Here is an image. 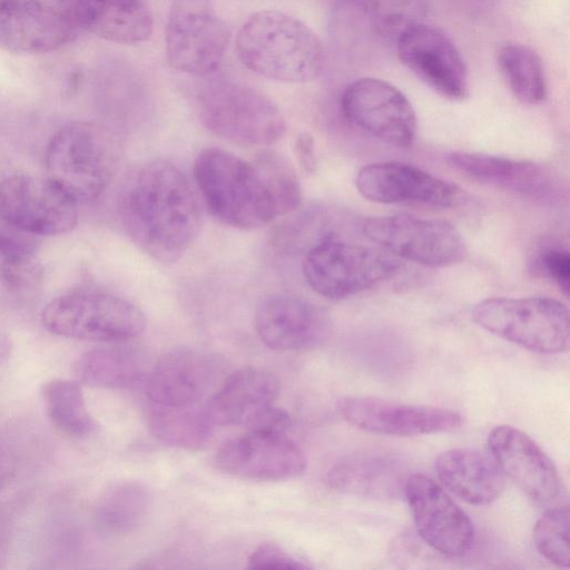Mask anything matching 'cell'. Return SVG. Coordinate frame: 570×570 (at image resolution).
<instances>
[{
	"label": "cell",
	"instance_id": "obj_1",
	"mask_svg": "<svg viewBox=\"0 0 570 570\" xmlns=\"http://www.w3.org/2000/svg\"><path fill=\"white\" fill-rule=\"evenodd\" d=\"M119 214L132 242L163 263L177 261L202 225L198 196L188 177L166 160L148 163L129 178Z\"/></svg>",
	"mask_w": 570,
	"mask_h": 570
},
{
	"label": "cell",
	"instance_id": "obj_2",
	"mask_svg": "<svg viewBox=\"0 0 570 570\" xmlns=\"http://www.w3.org/2000/svg\"><path fill=\"white\" fill-rule=\"evenodd\" d=\"M236 51L247 69L283 82L311 81L325 66V50L317 35L277 10L254 13L237 33Z\"/></svg>",
	"mask_w": 570,
	"mask_h": 570
},
{
	"label": "cell",
	"instance_id": "obj_3",
	"mask_svg": "<svg viewBox=\"0 0 570 570\" xmlns=\"http://www.w3.org/2000/svg\"><path fill=\"white\" fill-rule=\"evenodd\" d=\"M194 177L208 212L224 225L256 229L277 218L271 194L252 161L207 148L195 160Z\"/></svg>",
	"mask_w": 570,
	"mask_h": 570
},
{
	"label": "cell",
	"instance_id": "obj_4",
	"mask_svg": "<svg viewBox=\"0 0 570 570\" xmlns=\"http://www.w3.org/2000/svg\"><path fill=\"white\" fill-rule=\"evenodd\" d=\"M118 159L117 146L101 127L71 121L49 139L46 177L78 205L98 198L110 183Z\"/></svg>",
	"mask_w": 570,
	"mask_h": 570
},
{
	"label": "cell",
	"instance_id": "obj_5",
	"mask_svg": "<svg viewBox=\"0 0 570 570\" xmlns=\"http://www.w3.org/2000/svg\"><path fill=\"white\" fill-rule=\"evenodd\" d=\"M40 323L59 337L114 343L139 336L146 317L137 305L118 295L78 288L49 301L40 313Z\"/></svg>",
	"mask_w": 570,
	"mask_h": 570
},
{
	"label": "cell",
	"instance_id": "obj_6",
	"mask_svg": "<svg viewBox=\"0 0 570 570\" xmlns=\"http://www.w3.org/2000/svg\"><path fill=\"white\" fill-rule=\"evenodd\" d=\"M203 125L216 136L247 147H266L286 132L278 107L259 91L230 81L205 87L197 96Z\"/></svg>",
	"mask_w": 570,
	"mask_h": 570
},
{
	"label": "cell",
	"instance_id": "obj_7",
	"mask_svg": "<svg viewBox=\"0 0 570 570\" xmlns=\"http://www.w3.org/2000/svg\"><path fill=\"white\" fill-rule=\"evenodd\" d=\"M472 320L483 330L541 354L569 347V311L550 297H492L472 308Z\"/></svg>",
	"mask_w": 570,
	"mask_h": 570
},
{
	"label": "cell",
	"instance_id": "obj_8",
	"mask_svg": "<svg viewBox=\"0 0 570 570\" xmlns=\"http://www.w3.org/2000/svg\"><path fill=\"white\" fill-rule=\"evenodd\" d=\"M397 261L377 248L345 242L330 234L315 244L303 261L308 286L330 299H342L390 278Z\"/></svg>",
	"mask_w": 570,
	"mask_h": 570
},
{
	"label": "cell",
	"instance_id": "obj_9",
	"mask_svg": "<svg viewBox=\"0 0 570 570\" xmlns=\"http://www.w3.org/2000/svg\"><path fill=\"white\" fill-rule=\"evenodd\" d=\"M363 234L387 253L428 267H450L466 256L460 232L449 222L409 214L371 217Z\"/></svg>",
	"mask_w": 570,
	"mask_h": 570
},
{
	"label": "cell",
	"instance_id": "obj_10",
	"mask_svg": "<svg viewBox=\"0 0 570 570\" xmlns=\"http://www.w3.org/2000/svg\"><path fill=\"white\" fill-rule=\"evenodd\" d=\"M229 32L210 0H173L166 27V55L180 72L207 76L222 63Z\"/></svg>",
	"mask_w": 570,
	"mask_h": 570
},
{
	"label": "cell",
	"instance_id": "obj_11",
	"mask_svg": "<svg viewBox=\"0 0 570 570\" xmlns=\"http://www.w3.org/2000/svg\"><path fill=\"white\" fill-rule=\"evenodd\" d=\"M78 204L45 177L16 174L0 180V218L32 236H57L78 224Z\"/></svg>",
	"mask_w": 570,
	"mask_h": 570
},
{
	"label": "cell",
	"instance_id": "obj_12",
	"mask_svg": "<svg viewBox=\"0 0 570 570\" xmlns=\"http://www.w3.org/2000/svg\"><path fill=\"white\" fill-rule=\"evenodd\" d=\"M341 108L348 122L372 137L396 147L412 145L416 115L406 96L392 83L363 77L344 90Z\"/></svg>",
	"mask_w": 570,
	"mask_h": 570
},
{
	"label": "cell",
	"instance_id": "obj_13",
	"mask_svg": "<svg viewBox=\"0 0 570 570\" xmlns=\"http://www.w3.org/2000/svg\"><path fill=\"white\" fill-rule=\"evenodd\" d=\"M400 61L425 85L451 100L468 96L464 60L453 41L440 29L414 22L396 37Z\"/></svg>",
	"mask_w": 570,
	"mask_h": 570
},
{
	"label": "cell",
	"instance_id": "obj_14",
	"mask_svg": "<svg viewBox=\"0 0 570 570\" xmlns=\"http://www.w3.org/2000/svg\"><path fill=\"white\" fill-rule=\"evenodd\" d=\"M403 493L419 534L431 548L450 557H461L471 549L474 528L470 518L436 482L412 474Z\"/></svg>",
	"mask_w": 570,
	"mask_h": 570
},
{
	"label": "cell",
	"instance_id": "obj_15",
	"mask_svg": "<svg viewBox=\"0 0 570 570\" xmlns=\"http://www.w3.org/2000/svg\"><path fill=\"white\" fill-rule=\"evenodd\" d=\"M215 463L219 470L235 476L276 481L302 474L306 458L284 433L249 430L224 443Z\"/></svg>",
	"mask_w": 570,
	"mask_h": 570
},
{
	"label": "cell",
	"instance_id": "obj_16",
	"mask_svg": "<svg viewBox=\"0 0 570 570\" xmlns=\"http://www.w3.org/2000/svg\"><path fill=\"white\" fill-rule=\"evenodd\" d=\"M342 416L361 430L396 436L442 433L461 426L462 416L452 410L352 396L340 404Z\"/></svg>",
	"mask_w": 570,
	"mask_h": 570
},
{
	"label": "cell",
	"instance_id": "obj_17",
	"mask_svg": "<svg viewBox=\"0 0 570 570\" xmlns=\"http://www.w3.org/2000/svg\"><path fill=\"white\" fill-rule=\"evenodd\" d=\"M358 193L380 204H419L448 208L460 196L459 188L415 166L384 161L362 167L356 176Z\"/></svg>",
	"mask_w": 570,
	"mask_h": 570
},
{
	"label": "cell",
	"instance_id": "obj_18",
	"mask_svg": "<svg viewBox=\"0 0 570 570\" xmlns=\"http://www.w3.org/2000/svg\"><path fill=\"white\" fill-rule=\"evenodd\" d=\"M488 445L502 474L531 500L546 504L558 497L557 469L528 434L511 425H499L490 432Z\"/></svg>",
	"mask_w": 570,
	"mask_h": 570
},
{
	"label": "cell",
	"instance_id": "obj_19",
	"mask_svg": "<svg viewBox=\"0 0 570 570\" xmlns=\"http://www.w3.org/2000/svg\"><path fill=\"white\" fill-rule=\"evenodd\" d=\"M330 318L320 306L294 295L278 294L261 303L255 327L261 341L275 351H304L322 344Z\"/></svg>",
	"mask_w": 570,
	"mask_h": 570
},
{
	"label": "cell",
	"instance_id": "obj_20",
	"mask_svg": "<svg viewBox=\"0 0 570 570\" xmlns=\"http://www.w3.org/2000/svg\"><path fill=\"white\" fill-rule=\"evenodd\" d=\"M220 371L218 361L205 352L173 350L151 366L147 393L155 404L196 405L213 390Z\"/></svg>",
	"mask_w": 570,
	"mask_h": 570
},
{
	"label": "cell",
	"instance_id": "obj_21",
	"mask_svg": "<svg viewBox=\"0 0 570 570\" xmlns=\"http://www.w3.org/2000/svg\"><path fill=\"white\" fill-rule=\"evenodd\" d=\"M78 29L58 10L40 0H0V46L19 53L56 50Z\"/></svg>",
	"mask_w": 570,
	"mask_h": 570
},
{
	"label": "cell",
	"instance_id": "obj_22",
	"mask_svg": "<svg viewBox=\"0 0 570 570\" xmlns=\"http://www.w3.org/2000/svg\"><path fill=\"white\" fill-rule=\"evenodd\" d=\"M57 9L77 29L111 42L139 43L153 31V17L142 0H57Z\"/></svg>",
	"mask_w": 570,
	"mask_h": 570
},
{
	"label": "cell",
	"instance_id": "obj_23",
	"mask_svg": "<svg viewBox=\"0 0 570 570\" xmlns=\"http://www.w3.org/2000/svg\"><path fill=\"white\" fill-rule=\"evenodd\" d=\"M446 161L470 179L524 198L548 199L556 189L550 171L532 161L476 153H452Z\"/></svg>",
	"mask_w": 570,
	"mask_h": 570
},
{
	"label": "cell",
	"instance_id": "obj_24",
	"mask_svg": "<svg viewBox=\"0 0 570 570\" xmlns=\"http://www.w3.org/2000/svg\"><path fill=\"white\" fill-rule=\"evenodd\" d=\"M279 381L269 371L246 367L230 375L213 394L206 413L213 424L249 425L278 396Z\"/></svg>",
	"mask_w": 570,
	"mask_h": 570
},
{
	"label": "cell",
	"instance_id": "obj_25",
	"mask_svg": "<svg viewBox=\"0 0 570 570\" xmlns=\"http://www.w3.org/2000/svg\"><path fill=\"white\" fill-rule=\"evenodd\" d=\"M404 463L395 455L370 451L351 454L336 462L326 480L336 491L373 499H393L404 490Z\"/></svg>",
	"mask_w": 570,
	"mask_h": 570
},
{
	"label": "cell",
	"instance_id": "obj_26",
	"mask_svg": "<svg viewBox=\"0 0 570 570\" xmlns=\"http://www.w3.org/2000/svg\"><path fill=\"white\" fill-rule=\"evenodd\" d=\"M435 471L444 488L473 505L491 503L504 488L503 474L493 459L469 448L441 453L435 461Z\"/></svg>",
	"mask_w": 570,
	"mask_h": 570
},
{
	"label": "cell",
	"instance_id": "obj_27",
	"mask_svg": "<svg viewBox=\"0 0 570 570\" xmlns=\"http://www.w3.org/2000/svg\"><path fill=\"white\" fill-rule=\"evenodd\" d=\"M147 354L134 346H108L86 352L77 362L78 379L90 386L129 387L149 374Z\"/></svg>",
	"mask_w": 570,
	"mask_h": 570
},
{
	"label": "cell",
	"instance_id": "obj_28",
	"mask_svg": "<svg viewBox=\"0 0 570 570\" xmlns=\"http://www.w3.org/2000/svg\"><path fill=\"white\" fill-rule=\"evenodd\" d=\"M45 412L51 425L61 434L82 439L96 430L82 387L78 381L52 379L40 387Z\"/></svg>",
	"mask_w": 570,
	"mask_h": 570
},
{
	"label": "cell",
	"instance_id": "obj_29",
	"mask_svg": "<svg viewBox=\"0 0 570 570\" xmlns=\"http://www.w3.org/2000/svg\"><path fill=\"white\" fill-rule=\"evenodd\" d=\"M153 505L150 491L139 482H124L107 490L98 501L95 521L107 534H126L140 527Z\"/></svg>",
	"mask_w": 570,
	"mask_h": 570
},
{
	"label": "cell",
	"instance_id": "obj_30",
	"mask_svg": "<svg viewBox=\"0 0 570 570\" xmlns=\"http://www.w3.org/2000/svg\"><path fill=\"white\" fill-rule=\"evenodd\" d=\"M148 425L160 442L185 450L203 448L213 433V422L206 410H199L195 405L169 406L154 403Z\"/></svg>",
	"mask_w": 570,
	"mask_h": 570
},
{
	"label": "cell",
	"instance_id": "obj_31",
	"mask_svg": "<svg viewBox=\"0 0 570 570\" xmlns=\"http://www.w3.org/2000/svg\"><path fill=\"white\" fill-rule=\"evenodd\" d=\"M41 273L32 235L0 218V283L8 291L22 292L35 286Z\"/></svg>",
	"mask_w": 570,
	"mask_h": 570
},
{
	"label": "cell",
	"instance_id": "obj_32",
	"mask_svg": "<svg viewBox=\"0 0 570 570\" xmlns=\"http://www.w3.org/2000/svg\"><path fill=\"white\" fill-rule=\"evenodd\" d=\"M498 66L514 97L537 105L548 94L544 68L539 55L522 43H507L498 52Z\"/></svg>",
	"mask_w": 570,
	"mask_h": 570
},
{
	"label": "cell",
	"instance_id": "obj_33",
	"mask_svg": "<svg viewBox=\"0 0 570 570\" xmlns=\"http://www.w3.org/2000/svg\"><path fill=\"white\" fill-rule=\"evenodd\" d=\"M273 199L277 217L295 210L302 199L299 179L294 167L281 154L263 150L252 161Z\"/></svg>",
	"mask_w": 570,
	"mask_h": 570
},
{
	"label": "cell",
	"instance_id": "obj_34",
	"mask_svg": "<svg viewBox=\"0 0 570 570\" xmlns=\"http://www.w3.org/2000/svg\"><path fill=\"white\" fill-rule=\"evenodd\" d=\"M533 542L538 552L560 568L570 566L569 507L558 505L547 510L533 529Z\"/></svg>",
	"mask_w": 570,
	"mask_h": 570
},
{
	"label": "cell",
	"instance_id": "obj_35",
	"mask_svg": "<svg viewBox=\"0 0 570 570\" xmlns=\"http://www.w3.org/2000/svg\"><path fill=\"white\" fill-rule=\"evenodd\" d=\"M368 16L374 24L387 32H400L419 22L425 11V0H345Z\"/></svg>",
	"mask_w": 570,
	"mask_h": 570
},
{
	"label": "cell",
	"instance_id": "obj_36",
	"mask_svg": "<svg viewBox=\"0 0 570 570\" xmlns=\"http://www.w3.org/2000/svg\"><path fill=\"white\" fill-rule=\"evenodd\" d=\"M253 569H307L303 561L294 558L274 543H264L256 548L248 558Z\"/></svg>",
	"mask_w": 570,
	"mask_h": 570
},
{
	"label": "cell",
	"instance_id": "obj_37",
	"mask_svg": "<svg viewBox=\"0 0 570 570\" xmlns=\"http://www.w3.org/2000/svg\"><path fill=\"white\" fill-rule=\"evenodd\" d=\"M541 265L546 274L568 296L570 292V255L567 249L552 248L543 253Z\"/></svg>",
	"mask_w": 570,
	"mask_h": 570
},
{
	"label": "cell",
	"instance_id": "obj_38",
	"mask_svg": "<svg viewBox=\"0 0 570 570\" xmlns=\"http://www.w3.org/2000/svg\"><path fill=\"white\" fill-rule=\"evenodd\" d=\"M249 430L285 433L291 426L289 415L274 405L261 413L249 425Z\"/></svg>",
	"mask_w": 570,
	"mask_h": 570
},
{
	"label": "cell",
	"instance_id": "obj_39",
	"mask_svg": "<svg viewBox=\"0 0 570 570\" xmlns=\"http://www.w3.org/2000/svg\"><path fill=\"white\" fill-rule=\"evenodd\" d=\"M294 154L298 165L305 173L313 174L315 171V141L309 132L303 131L297 135L294 141Z\"/></svg>",
	"mask_w": 570,
	"mask_h": 570
},
{
	"label": "cell",
	"instance_id": "obj_40",
	"mask_svg": "<svg viewBox=\"0 0 570 570\" xmlns=\"http://www.w3.org/2000/svg\"><path fill=\"white\" fill-rule=\"evenodd\" d=\"M16 470L14 458L9 449L0 443V489L12 479Z\"/></svg>",
	"mask_w": 570,
	"mask_h": 570
},
{
	"label": "cell",
	"instance_id": "obj_41",
	"mask_svg": "<svg viewBox=\"0 0 570 570\" xmlns=\"http://www.w3.org/2000/svg\"><path fill=\"white\" fill-rule=\"evenodd\" d=\"M12 350L13 346L10 337L0 331V367L9 361L12 354Z\"/></svg>",
	"mask_w": 570,
	"mask_h": 570
},
{
	"label": "cell",
	"instance_id": "obj_42",
	"mask_svg": "<svg viewBox=\"0 0 570 570\" xmlns=\"http://www.w3.org/2000/svg\"><path fill=\"white\" fill-rule=\"evenodd\" d=\"M1 546H2V532L0 530V550H1Z\"/></svg>",
	"mask_w": 570,
	"mask_h": 570
}]
</instances>
